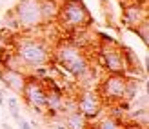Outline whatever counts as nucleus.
<instances>
[{
  "instance_id": "obj_5",
  "label": "nucleus",
  "mask_w": 149,
  "mask_h": 129,
  "mask_svg": "<svg viewBox=\"0 0 149 129\" xmlns=\"http://www.w3.org/2000/svg\"><path fill=\"white\" fill-rule=\"evenodd\" d=\"M13 15L20 29H36L44 24L40 13V0H18Z\"/></svg>"
},
{
  "instance_id": "obj_11",
  "label": "nucleus",
  "mask_w": 149,
  "mask_h": 129,
  "mask_svg": "<svg viewBox=\"0 0 149 129\" xmlns=\"http://www.w3.org/2000/svg\"><path fill=\"white\" fill-rule=\"evenodd\" d=\"M58 7H60V2H58V0H40V13H42L44 24L56 20Z\"/></svg>"
},
{
  "instance_id": "obj_6",
  "label": "nucleus",
  "mask_w": 149,
  "mask_h": 129,
  "mask_svg": "<svg viewBox=\"0 0 149 129\" xmlns=\"http://www.w3.org/2000/svg\"><path fill=\"white\" fill-rule=\"evenodd\" d=\"M24 102L29 105V109H33V113H42L46 109V100H47V89L44 87V84L40 82V78L27 77L24 91H22Z\"/></svg>"
},
{
  "instance_id": "obj_9",
  "label": "nucleus",
  "mask_w": 149,
  "mask_h": 129,
  "mask_svg": "<svg viewBox=\"0 0 149 129\" xmlns=\"http://www.w3.org/2000/svg\"><path fill=\"white\" fill-rule=\"evenodd\" d=\"M122 20L125 27H136L138 24H142L144 20H147V11L144 2H136V0H125L124 11H122Z\"/></svg>"
},
{
  "instance_id": "obj_20",
  "label": "nucleus",
  "mask_w": 149,
  "mask_h": 129,
  "mask_svg": "<svg viewBox=\"0 0 149 129\" xmlns=\"http://www.w3.org/2000/svg\"><path fill=\"white\" fill-rule=\"evenodd\" d=\"M136 2H146V0H136Z\"/></svg>"
},
{
  "instance_id": "obj_7",
  "label": "nucleus",
  "mask_w": 149,
  "mask_h": 129,
  "mask_svg": "<svg viewBox=\"0 0 149 129\" xmlns=\"http://www.w3.org/2000/svg\"><path fill=\"white\" fill-rule=\"evenodd\" d=\"M125 82H127L125 75L109 73L100 84L98 96L104 98V100H107V102H122L124 95H125Z\"/></svg>"
},
{
  "instance_id": "obj_13",
  "label": "nucleus",
  "mask_w": 149,
  "mask_h": 129,
  "mask_svg": "<svg viewBox=\"0 0 149 129\" xmlns=\"http://www.w3.org/2000/svg\"><path fill=\"white\" fill-rule=\"evenodd\" d=\"M6 105H7V111H9V115L11 118L17 122V120L22 116V113H20V102H18V98L17 96H9L6 100Z\"/></svg>"
},
{
  "instance_id": "obj_3",
  "label": "nucleus",
  "mask_w": 149,
  "mask_h": 129,
  "mask_svg": "<svg viewBox=\"0 0 149 129\" xmlns=\"http://www.w3.org/2000/svg\"><path fill=\"white\" fill-rule=\"evenodd\" d=\"M56 18L60 20L64 27L69 29H80L93 22L91 13L87 11V7L82 0H62Z\"/></svg>"
},
{
  "instance_id": "obj_15",
  "label": "nucleus",
  "mask_w": 149,
  "mask_h": 129,
  "mask_svg": "<svg viewBox=\"0 0 149 129\" xmlns=\"http://www.w3.org/2000/svg\"><path fill=\"white\" fill-rule=\"evenodd\" d=\"M133 31H135L140 38H142V42L147 45V42H149V20H144L142 24H138L136 27H133Z\"/></svg>"
},
{
  "instance_id": "obj_10",
  "label": "nucleus",
  "mask_w": 149,
  "mask_h": 129,
  "mask_svg": "<svg viewBox=\"0 0 149 129\" xmlns=\"http://www.w3.org/2000/svg\"><path fill=\"white\" fill-rule=\"evenodd\" d=\"M0 80L4 82V86L13 91L15 95H22L27 80V75L20 69H11V67H0Z\"/></svg>"
},
{
  "instance_id": "obj_18",
  "label": "nucleus",
  "mask_w": 149,
  "mask_h": 129,
  "mask_svg": "<svg viewBox=\"0 0 149 129\" xmlns=\"http://www.w3.org/2000/svg\"><path fill=\"white\" fill-rule=\"evenodd\" d=\"M55 129H68L65 124H55Z\"/></svg>"
},
{
  "instance_id": "obj_1",
  "label": "nucleus",
  "mask_w": 149,
  "mask_h": 129,
  "mask_svg": "<svg viewBox=\"0 0 149 129\" xmlns=\"http://www.w3.org/2000/svg\"><path fill=\"white\" fill-rule=\"evenodd\" d=\"M55 60L62 69L77 78H82L89 73V62L84 51L74 44H60L55 51Z\"/></svg>"
},
{
  "instance_id": "obj_4",
  "label": "nucleus",
  "mask_w": 149,
  "mask_h": 129,
  "mask_svg": "<svg viewBox=\"0 0 149 129\" xmlns=\"http://www.w3.org/2000/svg\"><path fill=\"white\" fill-rule=\"evenodd\" d=\"M100 64L107 73H113V75L127 73V66H125L122 47L118 44H115L113 40H107V36H104L102 47H100Z\"/></svg>"
},
{
  "instance_id": "obj_14",
  "label": "nucleus",
  "mask_w": 149,
  "mask_h": 129,
  "mask_svg": "<svg viewBox=\"0 0 149 129\" xmlns=\"http://www.w3.org/2000/svg\"><path fill=\"white\" fill-rule=\"evenodd\" d=\"M93 129H124V126L118 122V120H115L113 116H106V118H102L100 122H96V126Z\"/></svg>"
},
{
  "instance_id": "obj_12",
  "label": "nucleus",
  "mask_w": 149,
  "mask_h": 129,
  "mask_svg": "<svg viewBox=\"0 0 149 129\" xmlns=\"http://www.w3.org/2000/svg\"><path fill=\"white\" fill-rule=\"evenodd\" d=\"M65 127L68 129H89L86 116L78 109L65 111Z\"/></svg>"
},
{
  "instance_id": "obj_19",
  "label": "nucleus",
  "mask_w": 149,
  "mask_h": 129,
  "mask_svg": "<svg viewBox=\"0 0 149 129\" xmlns=\"http://www.w3.org/2000/svg\"><path fill=\"white\" fill-rule=\"evenodd\" d=\"M100 2H102V4H107V2H109V0H100Z\"/></svg>"
},
{
  "instance_id": "obj_17",
  "label": "nucleus",
  "mask_w": 149,
  "mask_h": 129,
  "mask_svg": "<svg viewBox=\"0 0 149 129\" xmlns=\"http://www.w3.org/2000/svg\"><path fill=\"white\" fill-rule=\"evenodd\" d=\"M6 104V98H4V91H0V105Z\"/></svg>"
},
{
  "instance_id": "obj_2",
  "label": "nucleus",
  "mask_w": 149,
  "mask_h": 129,
  "mask_svg": "<svg viewBox=\"0 0 149 129\" xmlns=\"http://www.w3.org/2000/svg\"><path fill=\"white\" fill-rule=\"evenodd\" d=\"M15 55L27 67H44L51 60V53L47 45L42 40H33V38L18 40L17 47H15Z\"/></svg>"
},
{
  "instance_id": "obj_16",
  "label": "nucleus",
  "mask_w": 149,
  "mask_h": 129,
  "mask_svg": "<svg viewBox=\"0 0 149 129\" xmlns=\"http://www.w3.org/2000/svg\"><path fill=\"white\" fill-rule=\"evenodd\" d=\"M17 124H18V127H20V129H33V126L29 124V122H27V120H26L24 116H20V118L17 120Z\"/></svg>"
},
{
  "instance_id": "obj_8",
  "label": "nucleus",
  "mask_w": 149,
  "mask_h": 129,
  "mask_svg": "<svg viewBox=\"0 0 149 129\" xmlns=\"http://www.w3.org/2000/svg\"><path fill=\"white\" fill-rule=\"evenodd\" d=\"M77 109L86 116V120H95L102 109V98L95 91H82L77 100Z\"/></svg>"
}]
</instances>
